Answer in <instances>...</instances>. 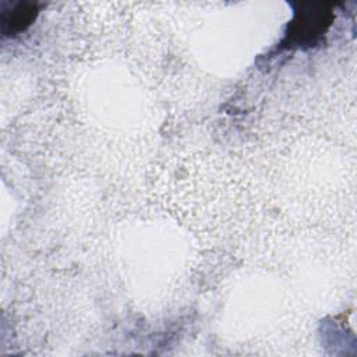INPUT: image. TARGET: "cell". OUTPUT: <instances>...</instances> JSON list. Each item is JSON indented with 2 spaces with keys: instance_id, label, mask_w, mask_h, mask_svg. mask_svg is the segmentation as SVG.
<instances>
[{
  "instance_id": "obj_1",
  "label": "cell",
  "mask_w": 357,
  "mask_h": 357,
  "mask_svg": "<svg viewBox=\"0 0 357 357\" xmlns=\"http://www.w3.org/2000/svg\"><path fill=\"white\" fill-rule=\"evenodd\" d=\"M335 15L332 4L301 3L294 11L293 20L282 45L284 47H311L329 29Z\"/></svg>"
},
{
  "instance_id": "obj_2",
  "label": "cell",
  "mask_w": 357,
  "mask_h": 357,
  "mask_svg": "<svg viewBox=\"0 0 357 357\" xmlns=\"http://www.w3.org/2000/svg\"><path fill=\"white\" fill-rule=\"evenodd\" d=\"M39 13V6L35 1H17L11 8L1 11V31L6 35H14L26 29Z\"/></svg>"
}]
</instances>
